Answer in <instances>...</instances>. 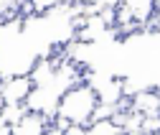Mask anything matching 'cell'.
<instances>
[{
    "label": "cell",
    "mask_w": 160,
    "mask_h": 135,
    "mask_svg": "<svg viewBox=\"0 0 160 135\" xmlns=\"http://www.w3.org/2000/svg\"><path fill=\"white\" fill-rule=\"evenodd\" d=\"M48 120L51 117H46V115H41V112L26 110L21 115V120L13 125V135H46Z\"/></svg>",
    "instance_id": "3"
},
{
    "label": "cell",
    "mask_w": 160,
    "mask_h": 135,
    "mask_svg": "<svg viewBox=\"0 0 160 135\" xmlns=\"http://www.w3.org/2000/svg\"><path fill=\"white\" fill-rule=\"evenodd\" d=\"M127 107L140 112V115H158L160 110V100H158V92L155 89H140V92H132L130 100H127Z\"/></svg>",
    "instance_id": "4"
},
{
    "label": "cell",
    "mask_w": 160,
    "mask_h": 135,
    "mask_svg": "<svg viewBox=\"0 0 160 135\" xmlns=\"http://www.w3.org/2000/svg\"><path fill=\"white\" fill-rule=\"evenodd\" d=\"M99 100L97 92L89 82H76L71 84L61 97H58V107H56V117H61L64 122H74V125H84L92 120V115L97 110Z\"/></svg>",
    "instance_id": "1"
},
{
    "label": "cell",
    "mask_w": 160,
    "mask_h": 135,
    "mask_svg": "<svg viewBox=\"0 0 160 135\" xmlns=\"http://www.w3.org/2000/svg\"><path fill=\"white\" fill-rule=\"evenodd\" d=\"M3 105H5V100H3V94H0V112H3Z\"/></svg>",
    "instance_id": "7"
},
{
    "label": "cell",
    "mask_w": 160,
    "mask_h": 135,
    "mask_svg": "<svg viewBox=\"0 0 160 135\" xmlns=\"http://www.w3.org/2000/svg\"><path fill=\"white\" fill-rule=\"evenodd\" d=\"M87 135H122V127L112 117H94L87 122Z\"/></svg>",
    "instance_id": "5"
},
{
    "label": "cell",
    "mask_w": 160,
    "mask_h": 135,
    "mask_svg": "<svg viewBox=\"0 0 160 135\" xmlns=\"http://www.w3.org/2000/svg\"><path fill=\"white\" fill-rule=\"evenodd\" d=\"M21 3L23 0H0V15H10V13H15L18 8H21Z\"/></svg>",
    "instance_id": "6"
},
{
    "label": "cell",
    "mask_w": 160,
    "mask_h": 135,
    "mask_svg": "<svg viewBox=\"0 0 160 135\" xmlns=\"http://www.w3.org/2000/svg\"><path fill=\"white\" fill-rule=\"evenodd\" d=\"M31 87H33V82L28 74H10V76L0 79V94H3L5 102H21L23 105Z\"/></svg>",
    "instance_id": "2"
}]
</instances>
